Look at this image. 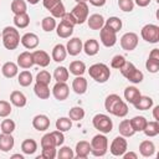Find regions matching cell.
Returning <instances> with one entry per match:
<instances>
[{"mask_svg":"<svg viewBox=\"0 0 159 159\" xmlns=\"http://www.w3.org/2000/svg\"><path fill=\"white\" fill-rule=\"evenodd\" d=\"M76 2H87L88 0H75Z\"/></svg>","mask_w":159,"mask_h":159,"instance_id":"obj_64","label":"cell"},{"mask_svg":"<svg viewBox=\"0 0 159 159\" xmlns=\"http://www.w3.org/2000/svg\"><path fill=\"white\" fill-rule=\"evenodd\" d=\"M140 96H142L140 94V91L137 87H134V86H128L124 89V99L128 103H130V104H134Z\"/></svg>","mask_w":159,"mask_h":159,"instance_id":"obj_24","label":"cell"},{"mask_svg":"<svg viewBox=\"0 0 159 159\" xmlns=\"http://www.w3.org/2000/svg\"><path fill=\"white\" fill-rule=\"evenodd\" d=\"M34 92L35 94L40 98V99H47L50 97V88H48V84H45V83H39L36 82L35 86H34Z\"/></svg>","mask_w":159,"mask_h":159,"instance_id":"obj_31","label":"cell"},{"mask_svg":"<svg viewBox=\"0 0 159 159\" xmlns=\"http://www.w3.org/2000/svg\"><path fill=\"white\" fill-rule=\"evenodd\" d=\"M41 148H56L53 137L51 133H46L42 138H41Z\"/></svg>","mask_w":159,"mask_h":159,"instance_id":"obj_46","label":"cell"},{"mask_svg":"<svg viewBox=\"0 0 159 159\" xmlns=\"http://www.w3.org/2000/svg\"><path fill=\"white\" fill-rule=\"evenodd\" d=\"M68 117L71 120H81L84 117V109L82 107H73L70 109Z\"/></svg>","mask_w":159,"mask_h":159,"instance_id":"obj_43","label":"cell"},{"mask_svg":"<svg viewBox=\"0 0 159 159\" xmlns=\"http://www.w3.org/2000/svg\"><path fill=\"white\" fill-rule=\"evenodd\" d=\"M32 81H34V77H32L31 72L27 71V70L20 72L19 76H17V82H19V84L22 86V87H27V86H30V84L32 83Z\"/></svg>","mask_w":159,"mask_h":159,"instance_id":"obj_39","label":"cell"},{"mask_svg":"<svg viewBox=\"0 0 159 159\" xmlns=\"http://www.w3.org/2000/svg\"><path fill=\"white\" fill-rule=\"evenodd\" d=\"M122 157H123L124 159H137V158H138V155H137L135 153H133V152H129V153H124Z\"/></svg>","mask_w":159,"mask_h":159,"instance_id":"obj_60","label":"cell"},{"mask_svg":"<svg viewBox=\"0 0 159 159\" xmlns=\"http://www.w3.org/2000/svg\"><path fill=\"white\" fill-rule=\"evenodd\" d=\"M20 42H21V45H22L25 48H27V50H34V48H36V47L39 46L40 40H39V36H37L36 34H34V32H26V34L22 35V37L20 39Z\"/></svg>","mask_w":159,"mask_h":159,"instance_id":"obj_14","label":"cell"},{"mask_svg":"<svg viewBox=\"0 0 159 159\" xmlns=\"http://www.w3.org/2000/svg\"><path fill=\"white\" fill-rule=\"evenodd\" d=\"M56 26H57L56 20H55V17H52V16H46V17H43L42 21H41V27H42V30H43L45 32H51V31H53V30L56 29Z\"/></svg>","mask_w":159,"mask_h":159,"instance_id":"obj_41","label":"cell"},{"mask_svg":"<svg viewBox=\"0 0 159 159\" xmlns=\"http://www.w3.org/2000/svg\"><path fill=\"white\" fill-rule=\"evenodd\" d=\"M2 45L6 50H15L20 43V34L19 30L14 26H6L4 27L2 32Z\"/></svg>","mask_w":159,"mask_h":159,"instance_id":"obj_2","label":"cell"},{"mask_svg":"<svg viewBox=\"0 0 159 159\" xmlns=\"http://www.w3.org/2000/svg\"><path fill=\"white\" fill-rule=\"evenodd\" d=\"M88 1H89V4L93 5V6H96V7H101V6H103V5L106 4L107 0H88Z\"/></svg>","mask_w":159,"mask_h":159,"instance_id":"obj_58","label":"cell"},{"mask_svg":"<svg viewBox=\"0 0 159 159\" xmlns=\"http://www.w3.org/2000/svg\"><path fill=\"white\" fill-rule=\"evenodd\" d=\"M129 122H130L134 132H143V129H144V127H145L148 120L143 116H135L132 119H129Z\"/></svg>","mask_w":159,"mask_h":159,"instance_id":"obj_35","label":"cell"},{"mask_svg":"<svg viewBox=\"0 0 159 159\" xmlns=\"http://www.w3.org/2000/svg\"><path fill=\"white\" fill-rule=\"evenodd\" d=\"M154 102H153V98L148 97V96H140L138 98V101L133 104L135 109H139V111H147V109H150L153 107Z\"/></svg>","mask_w":159,"mask_h":159,"instance_id":"obj_28","label":"cell"},{"mask_svg":"<svg viewBox=\"0 0 159 159\" xmlns=\"http://www.w3.org/2000/svg\"><path fill=\"white\" fill-rule=\"evenodd\" d=\"M1 73L4 75V77L6 78H12L15 77L17 73H19V66L17 63H14V62H5L1 67Z\"/></svg>","mask_w":159,"mask_h":159,"instance_id":"obj_25","label":"cell"},{"mask_svg":"<svg viewBox=\"0 0 159 159\" xmlns=\"http://www.w3.org/2000/svg\"><path fill=\"white\" fill-rule=\"evenodd\" d=\"M120 46L125 51H133L138 46V35L135 32H125L120 37Z\"/></svg>","mask_w":159,"mask_h":159,"instance_id":"obj_11","label":"cell"},{"mask_svg":"<svg viewBox=\"0 0 159 159\" xmlns=\"http://www.w3.org/2000/svg\"><path fill=\"white\" fill-rule=\"evenodd\" d=\"M26 1H27L29 4H31V5H36V4H37L40 0H26Z\"/></svg>","mask_w":159,"mask_h":159,"instance_id":"obj_62","label":"cell"},{"mask_svg":"<svg viewBox=\"0 0 159 159\" xmlns=\"http://www.w3.org/2000/svg\"><path fill=\"white\" fill-rule=\"evenodd\" d=\"M32 127L39 132H45L50 127V119L46 114H37L32 119Z\"/></svg>","mask_w":159,"mask_h":159,"instance_id":"obj_16","label":"cell"},{"mask_svg":"<svg viewBox=\"0 0 159 159\" xmlns=\"http://www.w3.org/2000/svg\"><path fill=\"white\" fill-rule=\"evenodd\" d=\"M61 0H42V2H43V6L50 11L52 7H55L58 2H60Z\"/></svg>","mask_w":159,"mask_h":159,"instance_id":"obj_56","label":"cell"},{"mask_svg":"<svg viewBox=\"0 0 159 159\" xmlns=\"http://www.w3.org/2000/svg\"><path fill=\"white\" fill-rule=\"evenodd\" d=\"M35 65L34 62V57H32V52H27V51H24L21 52L19 56H17V66L21 67V68H30Z\"/></svg>","mask_w":159,"mask_h":159,"instance_id":"obj_18","label":"cell"},{"mask_svg":"<svg viewBox=\"0 0 159 159\" xmlns=\"http://www.w3.org/2000/svg\"><path fill=\"white\" fill-rule=\"evenodd\" d=\"M72 14V16L75 17L77 25L80 24H83L87 21V17H88V6H87V2H77V5L70 11Z\"/></svg>","mask_w":159,"mask_h":159,"instance_id":"obj_9","label":"cell"},{"mask_svg":"<svg viewBox=\"0 0 159 159\" xmlns=\"http://www.w3.org/2000/svg\"><path fill=\"white\" fill-rule=\"evenodd\" d=\"M127 147H128V144H127L125 138L122 135H118L112 140V143L109 145V152L114 157H122L127 152Z\"/></svg>","mask_w":159,"mask_h":159,"instance_id":"obj_8","label":"cell"},{"mask_svg":"<svg viewBox=\"0 0 159 159\" xmlns=\"http://www.w3.org/2000/svg\"><path fill=\"white\" fill-rule=\"evenodd\" d=\"M32 57H34V62L35 65L40 66V67H47L50 65V55L43 51V50H36L32 52Z\"/></svg>","mask_w":159,"mask_h":159,"instance_id":"obj_15","label":"cell"},{"mask_svg":"<svg viewBox=\"0 0 159 159\" xmlns=\"http://www.w3.org/2000/svg\"><path fill=\"white\" fill-rule=\"evenodd\" d=\"M68 76H70L68 70L65 66H58L53 71V78L57 82H66L68 80Z\"/></svg>","mask_w":159,"mask_h":159,"instance_id":"obj_38","label":"cell"},{"mask_svg":"<svg viewBox=\"0 0 159 159\" xmlns=\"http://www.w3.org/2000/svg\"><path fill=\"white\" fill-rule=\"evenodd\" d=\"M125 57L122 56V55H116L112 60H111V67L112 68H116V70H119L124 63H125Z\"/></svg>","mask_w":159,"mask_h":159,"instance_id":"obj_50","label":"cell"},{"mask_svg":"<svg viewBox=\"0 0 159 159\" xmlns=\"http://www.w3.org/2000/svg\"><path fill=\"white\" fill-rule=\"evenodd\" d=\"M56 157H58V159H72L75 153L70 147H61Z\"/></svg>","mask_w":159,"mask_h":159,"instance_id":"obj_47","label":"cell"},{"mask_svg":"<svg viewBox=\"0 0 159 159\" xmlns=\"http://www.w3.org/2000/svg\"><path fill=\"white\" fill-rule=\"evenodd\" d=\"M139 152L145 158L152 157L155 153V145H154V143L152 140H143L139 144Z\"/></svg>","mask_w":159,"mask_h":159,"instance_id":"obj_29","label":"cell"},{"mask_svg":"<svg viewBox=\"0 0 159 159\" xmlns=\"http://www.w3.org/2000/svg\"><path fill=\"white\" fill-rule=\"evenodd\" d=\"M11 158H19V159H24V155H21V154H14V155H11Z\"/></svg>","mask_w":159,"mask_h":159,"instance_id":"obj_63","label":"cell"},{"mask_svg":"<svg viewBox=\"0 0 159 159\" xmlns=\"http://www.w3.org/2000/svg\"><path fill=\"white\" fill-rule=\"evenodd\" d=\"M145 67H147V70H148L150 73H157V72L159 71V61L152 60V58L148 57V60H147V62H145Z\"/></svg>","mask_w":159,"mask_h":159,"instance_id":"obj_52","label":"cell"},{"mask_svg":"<svg viewBox=\"0 0 159 159\" xmlns=\"http://www.w3.org/2000/svg\"><path fill=\"white\" fill-rule=\"evenodd\" d=\"M72 128V120L70 119V117H61L56 120V129L61 130V132H67Z\"/></svg>","mask_w":159,"mask_h":159,"instance_id":"obj_42","label":"cell"},{"mask_svg":"<svg viewBox=\"0 0 159 159\" xmlns=\"http://www.w3.org/2000/svg\"><path fill=\"white\" fill-rule=\"evenodd\" d=\"M11 104L6 101H0V117L1 118H6L7 116L11 114Z\"/></svg>","mask_w":159,"mask_h":159,"instance_id":"obj_49","label":"cell"},{"mask_svg":"<svg viewBox=\"0 0 159 159\" xmlns=\"http://www.w3.org/2000/svg\"><path fill=\"white\" fill-rule=\"evenodd\" d=\"M56 155H57L56 148H43L41 153V158L43 159H53L56 158Z\"/></svg>","mask_w":159,"mask_h":159,"instance_id":"obj_54","label":"cell"},{"mask_svg":"<svg viewBox=\"0 0 159 159\" xmlns=\"http://www.w3.org/2000/svg\"><path fill=\"white\" fill-rule=\"evenodd\" d=\"M70 72L75 76H82L86 72V65L82 61H72L70 63Z\"/></svg>","mask_w":159,"mask_h":159,"instance_id":"obj_37","label":"cell"},{"mask_svg":"<svg viewBox=\"0 0 159 159\" xmlns=\"http://www.w3.org/2000/svg\"><path fill=\"white\" fill-rule=\"evenodd\" d=\"M104 17L101 14H93L87 17V24L91 30H101L104 26Z\"/></svg>","mask_w":159,"mask_h":159,"instance_id":"obj_21","label":"cell"},{"mask_svg":"<svg viewBox=\"0 0 159 159\" xmlns=\"http://www.w3.org/2000/svg\"><path fill=\"white\" fill-rule=\"evenodd\" d=\"M88 73L98 83H104L111 77V70L104 63H94V65L89 66Z\"/></svg>","mask_w":159,"mask_h":159,"instance_id":"obj_3","label":"cell"},{"mask_svg":"<svg viewBox=\"0 0 159 159\" xmlns=\"http://www.w3.org/2000/svg\"><path fill=\"white\" fill-rule=\"evenodd\" d=\"M123 77H125L132 83H140L144 78V75L142 71H139L132 62L125 61V63L119 68Z\"/></svg>","mask_w":159,"mask_h":159,"instance_id":"obj_4","label":"cell"},{"mask_svg":"<svg viewBox=\"0 0 159 159\" xmlns=\"http://www.w3.org/2000/svg\"><path fill=\"white\" fill-rule=\"evenodd\" d=\"M52 94L57 101H65L70 94V87L66 82H56L52 88Z\"/></svg>","mask_w":159,"mask_h":159,"instance_id":"obj_12","label":"cell"},{"mask_svg":"<svg viewBox=\"0 0 159 159\" xmlns=\"http://www.w3.org/2000/svg\"><path fill=\"white\" fill-rule=\"evenodd\" d=\"M67 56V51H66V46H63L62 43H57L55 45V47L52 48V53H51V58L55 62H62L66 60Z\"/></svg>","mask_w":159,"mask_h":159,"instance_id":"obj_23","label":"cell"},{"mask_svg":"<svg viewBox=\"0 0 159 159\" xmlns=\"http://www.w3.org/2000/svg\"><path fill=\"white\" fill-rule=\"evenodd\" d=\"M50 12H51L52 17H55V19H61V17L65 15V12H66V9H65L63 2L60 1L55 7H52V9L50 10Z\"/></svg>","mask_w":159,"mask_h":159,"instance_id":"obj_45","label":"cell"},{"mask_svg":"<svg viewBox=\"0 0 159 159\" xmlns=\"http://www.w3.org/2000/svg\"><path fill=\"white\" fill-rule=\"evenodd\" d=\"M118 6L124 12H130L134 9V1L133 0H118Z\"/></svg>","mask_w":159,"mask_h":159,"instance_id":"obj_51","label":"cell"},{"mask_svg":"<svg viewBox=\"0 0 159 159\" xmlns=\"http://www.w3.org/2000/svg\"><path fill=\"white\" fill-rule=\"evenodd\" d=\"M61 21H65V22H67V24L72 25L73 27H75V25H77V22H76L75 17L72 16V14H71V12H65V15L61 17Z\"/></svg>","mask_w":159,"mask_h":159,"instance_id":"obj_55","label":"cell"},{"mask_svg":"<svg viewBox=\"0 0 159 159\" xmlns=\"http://www.w3.org/2000/svg\"><path fill=\"white\" fill-rule=\"evenodd\" d=\"M51 134L53 137V140H55L56 147H60V145L63 144V142H65L63 132H61V130H53V132H51Z\"/></svg>","mask_w":159,"mask_h":159,"instance_id":"obj_53","label":"cell"},{"mask_svg":"<svg viewBox=\"0 0 159 159\" xmlns=\"http://www.w3.org/2000/svg\"><path fill=\"white\" fill-rule=\"evenodd\" d=\"M15 144V139L11 134H6V133H1L0 134V150L4 153L10 152L14 148Z\"/></svg>","mask_w":159,"mask_h":159,"instance_id":"obj_19","label":"cell"},{"mask_svg":"<svg viewBox=\"0 0 159 159\" xmlns=\"http://www.w3.org/2000/svg\"><path fill=\"white\" fill-rule=\"evenodd\" d=\"M14 25L17 27V29H25L29 26L30 24V16L27 15V12H24V14H19V15H14Z\"/></svg>","mask_w":159,"mask_h":159,"instance_id":"obj_32","label":"cell"},{"mask_svg":"<svg viewBox=\"0 0 159 159\" xmlns=\"http://www.w3.org/2000/svg\"><path fill=\"white\" fill-rule=\"evenodd\" d=\"M104 26H107L108 29L113 30L114 32H118L122 29V20L117 16H111L109 19H107L104 21Z\"/></svg>","mask_w":159,"mask_h":159,"instance_id":"obj_40","label":"cell"},{"mask_svg":"<svg viewBox=\"0 0 159 159\" xmlns=\"http://www.w3.org/2000/svg\"><path fill=\"white\" fill-rule=\"evenodd\" d=\"M140 35L144 41L149 43H157L159 42V26L154 24H147L142 27Z\"/></svg>","mask_w":159,"mask_h":159,"instance_id":"obj_7","label":"cell"},{"mask_svg":"<svg viewBox=\"0 0 159 159\" xmlns=\"http://www.w3.org/2000/svg\"><path fill=\"white\" fill-rule=\"evenodd\" d=\"M10 102L15 107L21 108V107H25L26 106L27 99H26V97H25V94L22 92H20V91H12L11 94H10Z\"/></svg>","mask_w":159,"mask_h":159,"instance_id":"obj_27","label":"cell"},{"mask_svg":"<svg viewBox=\"0 0 159 159\" xmlns=\"http://www.w3.org/2000/svg\"><path fill=\"white\" fill-rule=\"evenodd\" d=\"M36 82L39 83H45V84H50L51 82V75L48 71L42 70L36 75Z\"/></svg>","mask_w":159,"mask_h":159,"instance_id":"obj_48","label":"cell"},{"mask_svg":"<svg viewBox=\"0 0 159 159\" xmlns=\"http://www.w3.org/2000/svg\"><path fill=\"white\" fill-rule=\"evenodd\" d=\"M87 80L83 76H76V78L72 81V89L77 94H83L87 91Z\"/></svg>","mask_w":159,"mask_h":159,"instance_id":"obj_20","label":"cell"},{"mask_svg":"<svg viewBox=\"0 0 159 159\" xmlns=\"http://www.w3.org/2000/svg\"><path fill=\"white\" fill-rule=\"evenodd\" d=\"M104 108L108 113L116 116V117H119V118H123L128 114V106L127 103L116 93L113 94H109L106 101H104Z\"/></svg>","mask_w":159,"mask_h":159,"instance_id":"obj_1","label":"cell"},{"mask_svg":"<svg viewBox=\"0 0 159 159\" xmlns=\"http://www.w3.org/2000/svg\"><path fill=\"white\" fill-rule=\"evenodd\" d=\"M152 0H135V4L139 6V7H145L150 4Z\"/></svg>","mask_w":159,"mask_h":159,"instance_id":"obj_59","label":"cell"},{"mask_svg":"<svg viewBox=\"0 0 159 159\" xmlns=\"http://www.w3.org/2000/svg\"><path fill=\"white\" fill-rule=\"evenodd\" d=\"M83 50V43L82 40L78 37H72L68 40L67 45H66V51L70 56H77L82 52Z\"/></svg>","mask_w":159,"mask_h":159,"instance_id":"obj_13","label":"cell"},{"mask_svg":"<svg viewBox=\"0 0 159 159\" xmlns=\"http://www.w3.org/2000/svg\"><path fill=\"white\" fill-rule=\"evenodd\" d=\"M159 106H155L154 107V109H153V117H154V119L155 120H159Z\"/></svg>","mask_w":159,"mask_h":159,"instance_id":"obj_61","label":"cell"},{"mask_svg":"<svg viewBox=\"0 0 159 159\" xmlns=\"http://www.w3.org/2000/svg\"><path fill=\"white\" fill-rule=\"evenodd\" d=\"M56 34L61 39H68L73 34V26L67 24V22H65V21H61L56 26Z\"/></svg>","mask_w":159,"mask_h":159,"instance_id":"obj_22","label":"cell"},{"mask_svg":"<svg viewBox=\"0 0 159 159\" xmlns=\"http://www.w3.org/2000/svg\"><path fill=\"white\" fill-rule=\"evenodd\" d=\"M83 51L87 56H94L99 51V43L94 39H89L83 43Z\"/></svg>","mask_w":159,"mask_h":159,"instance_id":"obj_26","label":"cell"},{"mask_svg":"<svg viewBox=\"0 0 159 159\" xmlns=\"http://www.w3.org/2000/svg\"><path fill=\"white\" fill-rule=\"evenodd\" d=\"M143 133L147 135V137H155L159 134V123L158 120H153V122H147L144 129H143Z\"/></svg>","mask_w":159,"mask_h":159,"instance_id":"obj_34","label":"cell"},{"mask_svg":"<svg viewBox=\"0 0 159 159\" xmlns=\"http://www.w3.org/2000/svg\"><path fill=\"white\" fill-rule=\"evenodd\" d=\"M99 39H101V42L103 43V46L112 47L117 42V32L108 29L107 26H103L99 30Z\"/></svg>","mask_w":159,"mask_h":159,"instance_id":"obj_10","label":"cell"},{"mask_svg":"<svg viewBox=\"0 0 159 159\" xmlns=\"http://www.w3.org/2000/svg\"><path fill=\"white\" fill-rule=\"evenodd\" d=\"M15 122L12 119H4L0 124L1 128V133H6V134H11L15 130Z\"/></svg>","mask_w":159,"mask_h":159,"instance_id":"obj_44","label":"cell"},{"mask_svg":"<svg viewBox=\"0 0 159 159\" xmlns=\"http://www.w3.org/2000/svg\"><path fill=\"white\" fill-rule=\"evenodd\" d=\"M149 58L159 61V48H153L150 51V53H149Z\"/></svg>","mask_w":159,"mask_h":159,"instance_id":"obj_57","label":"cell"},{"mask_svg":"<svg viewBox=\"0 0 159 159\" xmlns=\"http://www.w3.org/2000/svg\"><path fill=\"white\" fill-rule=\"evenodd\" d=\"M11 11L14 12V15H19V14H24L27 10V5L25 0H12L11 5H10Z\"/></svg>","mask_w":159,"mask_h":159,"instance_id":"obj_36","label":"cell"},{"mask_svg":"<svg viewBox=\"0 0 159 159\" xmlns=\"http://www.w3.org/2000/svg\"><path fill=\"white\" fill-rule=\"evenodd\" d=\"M91 154L94 157H103L108 150V139L103 133L94 135L91 140Z\"/></svg>","mask_w":159,"mask_h":159,"instance_id":"obj_5","label":"cell"},{"mask_svg":"<svg viewBox=\"0 0 159 159\" xmlns=\"http://www.w3.org/2000/svg\"><path fill=\"white\" fill-rule=\"evenodd\" d=\"M21 150H22L24 154L31 155V154H34V153L37 150V143H36L34 139H31V138L25 139V140L21 143Z\"/></svg>","mask_w":159,"mask_h":159,"instance_id":"obj_33","label":"cell"},{"mask_svg":"<svg viewBox=\"0 0 159 159\" xmlns=\"http://www.w3.org/2000/svg\"><path fill=\"white\" fill-rule=\"evenodd\" d=\"M91 153V144L87 140H80L75 148V155L80 159H86Z\"/></svg>","mask_w":159,"mask_h":159,"instance_id":"obj_17","label":"cell"},{"mask_svg":"<svg viewBox=\"0 0 159 159\" xmlns=\"http://www.w3.org/2000/svg\"><path fill=\"white\" fill-rule=\"evenodd\" d=\"M92 124L93 127L99 132V133H103V134H107V133H111L112 129H113V122L112 119L109 118V116L107 114H96L93 118H92Z\"/></svg>","mask_w":159,"mask_h":159,"instance_id":"obj_6","label":"cell"},{"mask_svg":"<svg viewBox=\"0 0 159 159\" xmlns=\"http://www.w3.org/2000/svg\"><path fill=\"white\" fill-rule=\"evenodd\" d=\"M118 130H119V134L124 138H128V137H132L134 135V129L129 122V119H123L120 123H119V127H118Z\"/></svg>","mask_w":159,"mask_h":159,"instance_id":"obj_30","label":"cell"}]
</instances>
